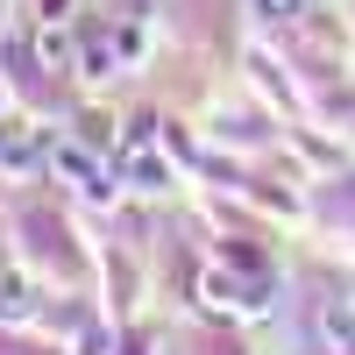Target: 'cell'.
I'll return each mask as SVG.
<instances>
[{"label": "cell", "instance_id": "1", "mask_svg": "<svg viewBox=\"0 0 355 355\" xmlns=\"http://www.w3.org/2000/svg\"><path fill=\"white\" fill-rule=\"evenodd\" d=\"M199 299L214 313H234V320H263V313H270V284H263V277H234V270H206Z\"/></svg>", "mask_w": 355, "mask_h": 355}, {"label": "cell", "instance_id": "2", "mask_svg": "<svg viewBox=\"0 0 355 355\" xmlns=\"http://www.w3.org/2000/svg\"><path fill=\"white\" fill-rule=\"evenodd\" d=\"M50 171H64L71 185H78V192H93V199L107 192V171H100V157L85 150V142H57V150H50Z\"/></svg>", "mask_w": 355, "mask_h": 355}, {"label": "cell", "instance_id": "3", "mask_svg": "<svg viewBox=\"0 0 355 355\" xmlns=\"http://www.w3.org/2000/svg\"><path fill=\"white\" fill-rule=\"evenodd\" d=\"M36 157H50L36 121H0V171H28Z\"/></svg>", "mask_w": 355, "mask_h": 355}, {"label": "cell", "instance_id": "4", "mask_svg": "<svg viewBox=\"0 0 355 355\" xmlns=\"http://www.w3.org/2000/svg\"><path fill=\"white\" fill-rule=\"evenodd\" d=\"M313 327H320V341H327L334 355H355V299H320Z\"/></svg>", "mask_w": 355, "mask_h": 355}, {"label": "cell", "instance_id": "5", "mask_svg": "<svg viewBox=\"0 0 355 355\" xmlns=\"http://www.w3.org/2000/svg\"><path fill=\"white\" fill-rule=\"evenodd\" d=\"M36 64H43V71H78V43L64 36V21H43V36H36Z\"/></svg>", "mask_w": 355, "mask_h": 355}, {"label": "cell", "instance_id": "6", "mask_svg": "<svg viewBox=\"0 0 355 355\" xmlns=\"http://www.w3.org/2000/svg\"><path fill=\"white\" fill-rule=\"evenodd\" d=\"M0 320H8V327H21V320H36V284L28 277H0Z\"/></svg>", "mask_w": 355, "mask_h": 355}, {"label": "cell", "instance_id": "7", "mask_svg": "<svg viewBox=\"0 0 355 355\" xmlns=\"http://www.w3.org/2000/svg\"><path fill=\"white\" fill-rule=\"evenodd\" d=\"M114 71H121V50H114V36L78 50V78H114Z\"/></svg>", "mask_w": 355, "mask_h": 355}, {"label": "cell", "instance_id": "8", "mask_svg": "<svg viewBox=\"0 0 355 355\" xmlns=\"http://www.w3.org/2000/svg\"><path fill=\"white\" fill-rule=\"evenodd\" d=\"M150 142H157V121H150V114H135L128 135H121V150H114V164H142V157H150Z\"/></svg>", "mask_w": 355, "mask_h": 355}, {"label": "cell", "instance_id": "9", "mask_svg": "<svg viewBox=\"0 0 355 355\" xmlns=\"http://www.w3.org/2000/svg\"><path fill=\"white\" fill-rule=\"evenodd\" d=\"M313 0H263V15H306Z\"/></svg>", "mask_w": 355, "mask_h": 355}, {"label": "cell", "instance_id": "10", "mask_svg": "<svg viewBox=\"0 0 355 355\" xmlns=\"http://www.w3.org/2000/svg\"><path fill=\"white\" fill-rule=\"evenodd\" d=\"M71 15V0H43V21H64Z\"/></svg>", "mask_w": 355, "mask_h": 355}]
</instances>
